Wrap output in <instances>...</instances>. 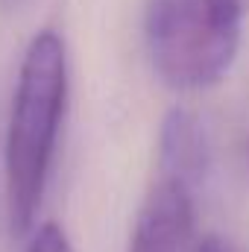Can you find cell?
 Segmentation results:
<instances>
[{
  "instance_id": "cell-1",
  "label": "cell",
  "mask_w": 249,
  "mask_h": 252,
  "mask_svg": "<svg viewBox=\"0 0 249 252\" xmlns=\"http://www.w3.org/2000/svg\"><path fill=\"white\" fill-rule=\"evenodd\" d=\"M67 94L70 67L64 38L56 30H41L32 35L18 67L3 141L6 220L18 238L35 229L67 115Z\"/></svg>"
},
{
  "instance_id": "cell-2",
  "label": "cell",
  "mask_w": 249,
  "mask_h": 252,
  "mask_svg": "<svg viewBox=\"0 0 249 252\" xmlns=\"http://www.w3.org/2000/svg\"><path fill=\"white\" fill-rule=\"evenodd\" d=\"M249 0H147L144 41L158 79L173 91L217 85L238 59Z\"/></svg>"
},
{
  "instance_id": "cell-3",
  "label": "cell",
  "mask_w": 249,
  "mask_h": 252,
  "mask_svg": "<svg viewBox=\"0 0 249 252\" xmlns=\"http://www.w3.org/2000/svg\"><path fill=\"white\" fill-rule=\"evenodd\" d=\"M196 244V190L156 176L135 217L129 252H193Z\"/></svg>"
},
{
  "instance_id": "cell-4",
  "label": "cell",
  "mask_w": 249,
  "mask_h": 252,
  "mask_svg": "<svg viewBox=\"0 0 249 252\" xmlns=\"http://www.w3.org/2000/svg\"><path fill=\"white\" fill-rule=\"evenodd\" d=\"M156 158H158L156 176H167L193 190L202 188L211 164V150H208V135L199 118L190 115L187 109H173L161 121Z\"/></svg>"
},
{
  "instance_id": "cell-5",
  "label": "cell",
  "mask_w": 249,
  "mask_h": 252,
  "mask_svg": "<svg viewBox=\"0 0 249 252\" xmlns=\"http://www.w3.org/2000/svg\"><path fill=\"white\" fill-rule=\"evenodd\" d=\"M27 252H73L67 235H64L62 226L56 223H41L38 229H32V238H30V250Z\"/></svg>"
},
{
  "instance_id": "cell-6",
  "label": "cell",
  "mask_w": 249,
  "mask_h": 252,
  "mask_svg": "<svg viewBox=\"0 0 249 252\" xmlns=\"http://www.w3.org/2000/svg\"><path fill=\"white\" fill-rule=\"evenodd\" d=\"M193 252H244V250H238V247H235L229 238H223V235H205V238H196Z\"/></svg>"
},
{
  "instance_id": "cell-7",
  "label": "cell",
  "mask_w": 249,
  "mask_h": 252,
  "mask_svg": "<svg viewBox=\"0 0 249 252\" xmlns=\"http://www.w3.org/2000/svg\"><path fill=\"white\" fill-rule=\"evenodd\" d=\"M21 3H24V0H0V9H3V12H12V9H18Z\"/></svg>"
}]
</instances>
